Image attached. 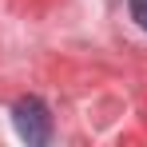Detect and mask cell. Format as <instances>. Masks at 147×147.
<instances>
[{
    "label": "cell",
    "mask_w": 147,
    "mask_h": 147,
    "mask_svg": "<svg viewBox=\"0 0 147 147\" xmlns=\"http://www.w3.org/2000/svg\"><path fill=\"white\" fill-rule=\"evenodd\" d=\"M12 127H16V135L28 139V143H48L52 139V111H48V103L36 99V96L16 99V107H12Z\"/></svg>",
    "instance_id": "obj_1"
},
{
    "label": "cell",
    "mask_w": 147,
    "mask_h": 147,
    "mask_svg": "<svg viewBox=\"0 0 147 147\" xmlns=\"http://www.w3.org/2000/svg\"><path fill=\"white\" fill-rule=\"evenodd\" d=\"M127 12H131V20L147 32V0H127Z\"/></svg>",
    "instance_id": "obj_2"
}]
</instances>
